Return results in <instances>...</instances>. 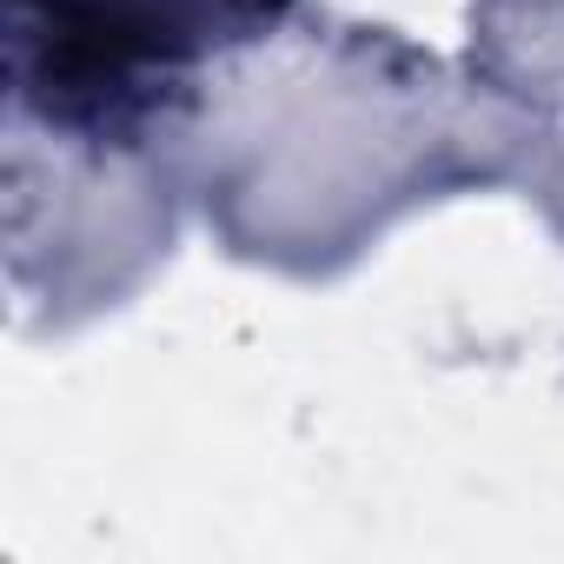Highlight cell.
I'll list each match as a JSON object with an SVG mask.
<instances>
[{
	"label": "cell",
	"mask_w": 564,
	"mask_h": 564,
	"mask_svg": "<svg viewBox=\"0 0 564 564\" xmlns=\"http://www.w3.org/2000/svg\"><path fill=\"white\" fill-rule=\"evenodd\" d=\"M279 8L286 0H47L41 28L28 34L41 47L34 94L47 113L107 107L147 67L193 61L213 41L272 21Z\"/></svg>",
	"instance_id": "1"
}]
</instances>
